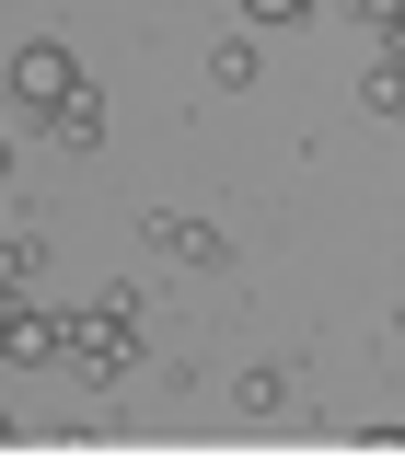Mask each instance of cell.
Masks as SVG:
<instances>
[{
    "label": "cell",
    "instance_id": "obj_2",
    "mask_svg": "<svg viewBox=\"0 0 405 462\" xmlns=\"http://www.w3.org/2000/svg\"><path fill=\"white\" fill-rule=\"evenodd\" d=\"M58 139H70V151H93V139H105V105H93V93H70V105H58Z\"/></svg>",
    "mask_w": 405,
    "mask_h": 462
},
{
    "label": "cell",
    "instance_id": "obj_3",
    "mask_svg": "<svg viewBox=\"0 0 405 462\" xmlns=\"http://www.w3.org/2000/svg\"><path fill=\"white\" fill-rule=\"evenodd\" d=\"M243 12H255V23H301L313 0H243Z\"/></svg>",
    "mask_w": 405,
    "mask_h": 462
},
{
    "label": "cell",
    "instance_id": "obj_4",
    "mask_svg": "<svg viewBox=\"0 0 405 462\" xmlns=\"http://www.w3.org/2000/svg\"><path fill=\"white\" fill-rule=\"evenodd\" d=\"M382 47H394V69H405V0H394V12H382Z\"/></svg>",
    "mask_w": 405,
    "mask_h": 462
},
{
    "label": "cell",
    "instance_id": "obj_1",
    "mask_svg": "<svg viewBox=\"0 0 405 462\" xmlns=\"http://www.w3.org/2000/svg\"><path fill=\"white\" fill-rule=\"evenodd\" d=\"M12 93H24L35 116H58L70 93H81V58H70V47H24V58H12Z\"/></svg>",
    "mask_w": 405,
    "mask_h": 462
}]
</instances>
